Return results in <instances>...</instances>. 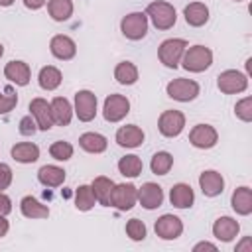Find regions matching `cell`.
Here are the masks:
<instances>
[{
	"mask_svg": "<svg viewBox=\"0 0 252 252\" xmlns=\"http://www.w3.org/2000/svg\"><path fill=\"white\" fill-rule=\"evenodd\" d=\"M146 16H148V22H152V24H154L158 30H161V32L173 28L175 22H177L175 8H173L169 2H163V0L150 2L148 8H146Z\"/></svg>",
	"mask_w": 252,
	"mask_h": 252,
	"instance_id": "obj_1",
	"label": "cell"
},
{
	"mask_svg": "<svg viewBox=\"0 0 252 252\" xmlns=\"http://www.w3.org/2000/svg\"><path fill=\"white\" fill-rule=\"evenodd\" d=\"M181 63H183V69L191 73H203L213 65V51L205 45H191L185 49Z\"/></svg>",
	"mask_w": 252,
	"mask_h": 252,
	"instance_id": "obj_2",
	"label": "cell"
},
{
	"mask_svg": "<svg viewBox=\"0 0 252 252\" xmlns=\"http://www.w3.org/2000/svg\"><path fill=\"white\" fill-rule=\"evenodd\" d=\"M148 24L150 22H148L146 12H130L120 20V32H122L124 37H128L132 41H138V39L146 37Z\"/></svg>",
	"mask_w": 252,
	"mask_h": 252,
	"instance_id": "obj_3",
	"label": "cell"
},
{
	"mask_svg": "<svg viewBox=\"0 0 252 252\" xmlns=\"http://www.w3.org/2000/svg\"><path fill=\"white\" fill-rule=\"evenodd\" d=\"M187 49V41L181 39V37H171V39H165L161 41L159 49H158V57L159 61L167 67V69H175L179 63H181V57Z\"/></svg>",
	"mask_w": 252,
	"mask_h": 252,
	"instance_id": "obj_4",
	"label": "cell"
},
{
	"mask_svg": "<svg viewBox=\"0 0 252 252\" xmlns=\"http://www.w3.org/2000/svg\"><path fill=\"white\" fill-rule=\"evenodd\" d=\"M199 91H201V89H199V83H197V81H193V79H183V77L169 81L167 87H165L167 96L173 98V100H179V102L195 100V98L199 96Z\"/></svg>",
	"mask_w": 252,
	"mask_h": 252,
	"instance_id": "obj_5",
	"label": "cell"
},
{
	"mask_svg": "<svg viewBox=\"0 0 252 252\" xmlns=\"http://www.w3.org/2000/svg\"><path fill=\"white\" fill-rule=\"evenodd\" d=\"M138 203V187L134 183H114L110 193V207L118 211H130Z\"/></svg>",
	"mask_w": 252,
	"mask_h": 252,
	"instance_id": "obj_6",
	"label": "cell"
},
{
	"mask_svg": "<svg viewBox=\"0 0 252 252\" xmlns=\"http://www.w3.org/2000/svg\"><path fill=\"white\" fill-rule=\"evenodd\" d=\"M217 87L220 93L224 94H236V93H244L248 87V77L236 69H226L222 73H219L217 77Z\"/></svg>",
	"mask_w": 252,
	"mask_h": 252,
	"instance_id": "obj_7",
	"label": "cell"
},
{
	"mask_svg": "<svg viewBox=\"0 0 252 252\" xmlns=\"http://www.w3.org/2000/svg\"><path fill=\"white\" fill-rule=\"evenodd\" d=\"M73 112L81 122H91L96 116V94L89 89L75 93V106Z\"/></svg>",
	"mask_w": 252,
	"mask_h": 252,
	"instance_id": "obj_8",
	"label": "cell"
},
{
	"mask_svg": "<svg viewBox=\"0 0 252 252\" xmlns=\"http://www.w3.org/2000/svg\"><path fill=\"white\" fill-rule=\"evenodd\" d=\"M185 128V114L179 110H163L158 118V130L165 138H175Z\"/></svg>",
	"mask_w": 252,
	"mask_h": 252,
	"instance_id": "obj_9",
	"label": "cell"
},
{
	"mask_svg": "<svg viewBox=\"0 0 252 252\" xmlns=\"http://www.w3.org/2000/svg\"><path fill=\"white\" fill-rule=\"evenodd\" d=\"M130 112V100L124 94H108L104 98L102 116L106 122H120Z\"/></svg>",
	"mask_w": 252,
	"mask_h": 252,
	"instance_id": "obj_10",
	"label": "cell"
},
{
	"mask_svg": "<svg viewBox=\"0 0 252 252\" xmlns=\"http://www.w3.org/2000/svg\"><path fill=\"white\" fill-rule=\"evenodd\" d=\"M189 142L199 150H211L219 142V132L211 124H197L189 132Z\"/></svg>",
	"mask_w": 252,
	"mask_h": 252,
	"instance_id": "obj_11",
	"label": "cell"
},
{
	"mask_svg": "<svg viewBox=\"0 0 252 252\" xmlns=\"http://www.w3.org/2000/svg\"><path fill=\"white\" fill-rule=\"evenodd\" d=\"M154 230L156 234L161 238V240H175L181 236L183 232V222L179 217L175 215H161L156 224H154Z\"/></svg>",
	"mask_w": 252,
	"mask_h": 252,
	"instance_id": "obj_12",
	"label": "cell"
},
{
	"mask_svg": "<svg viewBox=\"0 0 252 252\" xmlns=\"http://www.w3.org/2000/svg\"><path fill=\"white\" fill-rule=\"evenodd\" d=\"M138 203L148 209V211H154L158 207H161L163 203V189L158 185V183H144L142 187H138Z\"/></svg>",
	"mask_w": 252,
	"mask_h": 252,
	"instance_id": "obj_13",
	"label": "cell"
},
{
	"mask_svg": "<svg viewBox=\"0 0 252 252\" xmlns=\"http://www.w3.org/2000/svg\"><path fill=\"white\" fill-rule=\"evenodd\" d=\"M30 114L35 118V122H37V128L39 130H51L53 128V116H51V104L45 100V98H41V96H37V98H32V102H30Z\"/></svg>",
	"mask_w": 252,
	"mask_h": 252,
	"instance_id": "obj_14",
	"label": "cell"
},
{
	"mask_svg": "<svg viewBox=\"0 0 252 252\" xmlns=\"http://www.w3.org/2000/svg\"><path fill=\"white\" fill-rule=\"evenodd\" d=\"M49 51H51L53 57H57V59H61V61H69V59H73L75 53H77V43H75L69 35L59 33V35H53V37H51V41H49Z\"/></svg>",
	"mask_w": 252,
	"mask_h": 252,
	"instance_id": "obj_15",
	"label": "cell"
},
{
	"mask_svg": "<svg viewBox=\"0 0 252 252\" xmlns=\"http://www.w3.org/2000/svg\"><path fill=\"white\" fill-rule=\"evenodd\" d=\"M116 144L120 148H140L144 144V130L136 124H126L116 130Z\"/></svg>",
	"mask_w": 252,
	"mask_h": 252,
	"instance_id": "obj_16",
	"label": "cell"
},
{
	"mask_svg": "<svg viewBox=\"0 0 252 252\" xmlns=\"http://www.w3.org/2000/svg\"><path fill=\"white\" fill-rule=\"evenodd\" d=\"M199 187L205 197H217L224 191V177L215 169H207L199 175Z\"/></svg>",
	"mask_w": 252,
	"mask_h": 252,
	"instance_id": "obj_17",
	"label": "cell"
},
{
	"mask_svg": "<svg viewBox=\"0 0 252 252\" xmlns=\"http://www.w3.org/2000/svg\"><path fill=\"white\" fill-rule=\"evenodd\" d=\"M240 232V224L236 219L232 217H219L213 224V236L220 242H230L238 236Z\"/></svg>",
	"mask_w": 252,
	"mask_h": 252,
	"instance_id": "obj_18",
	"label": "cell"
},
{
	"mask_svg": "<svg viewBox=\"0 0 252 252\" xmlns=\"http://www.w3.org/2000/svg\"><path fill=\"white\" fill-rule=\"evenodd\" d=\"M4 77L10 81V83H14V85H18V87H26L28 83H30V79H32V69H30V65L26 63V61H10V63H6V67H4Z\"/></svg>",
	"mask_w": 252,
	"mask_h": 252,
	"instance_id": "obj_19",
	"label": "cell"
},
{
	"mask_svg": "<svg viewBox=\"0 0 252 252\" xmlns=\"http://www.w3.org/2000/svg\"><path fill=\"white\" fill-rule=\"evenodd\" d=\"M230 205H232V211L240 217H248L252 213V189L242 185V187H236L232 197H230Z\"/></svg>",
	"mask_w": 252,
	"mask_h": 252,
	"instance_id": "obj_20",
	"label": "cell"
},
{
	"mask_svg": "<svg viewBox=\"0 0 252 252\" xmlns=\"http://www.w3.org/2000/svg\"><path fill=\"white\" fill-rule=\"evenodd\" d=\"M169 201L175 209H189L195 203V193L187 183H175L169 191Z\"/></svg>",
	"mask_w": 252,
	"mask_h": 252,
	"instance_id": "obj_21",
	"label": "cell"
},
{
	"mask_svg": "<svg viewBox=\"0 0 252 252\" xmlns=\"http://www.w3.org/2000/svg\"><path fill=\"white\" fill-rule=\"evenodd\" d=\"M51 116H53V124L57 126H69L71 118H73V106L65 96H55L51 102Z\"/></svg>",
	"mask_w": 252,
	"mask_h": 252,
	"instance_id": "obj_22",
	"label": "cell"
},
{
	"mask_svg": "<svg viewBox=\"0 0 252 252\" xmlns=\"http://www.w3.org/2000/svg\"><path fill=\"white\" fill-rule=\"evenodd\" d=\"M183 16H185V22L191 28H201L209 22V8L203 2H191V4L185 6Z\"/></svg>",
	"mask_w": 252,
	"mask_h": 252,
	"instance_id": "obj_23",
	"label": "cell"
},
{
	"mask_svg": "<svg viewBox=\"0 0 252 252\" xmlns=\"http://www.w3.org/2000/svg\"><path fill=\"white\" fill-rule=\"evenodd\" d=\"M20 211L26 219H47L49 217V207L32 195H26L20 201Z\"/></svg>",
	"mask_w": 252,
	"mask_h": 252,
	"instance_id": "obj_24",
	"label": "cell"
},
{
	"mask_svg": "<svg viewBox=\"0 0 252 252\" xmlns=\"http://www.w3.org/2000/svg\"><path fill=\"white\" fill-rule=\"evenodd\" d=\"M10 154L20 163H33L39 158V148L35 144H32V142H18V144L12 146Z\"/></svg>",
	"mask_w": 252,
	"mask_h": 252,
	"instance_id": "obj_25",
	"label": "cell"
},
{
	"mask_svg": "<svg viewBox=\"0 0 252 252\" xmlns=\"http://www.w3.org/2000/svg\"><path fill=\"white\" fill-rule=\"evenodd\" d=\"M79 146L89 154H102L108 146V140L98 132H85L79 136Z\"/></svg>",
	"mask_w": 252,
	"mask_h": 252,
	"instance_id": "obj_26",
	"label": "cell"
},
{
	"mask_svg": "<svg viewBox=\"0 0 252 252\" xmlns=\"http://www.w3.org/2000/svg\"><path fill=\"white\" fill-rule=\"evenodd\" d=\"M37 179L45 187H59L65 181V169L59 165H43L37 171Z\"/></svg>",
	"mask_w": 252,
	"mask_h": 252,
	"instance_id": "obj_27",
	"label": "cell"
},
{
	"mask_svg": "<svg viewBox=\"0 0 252 252\" xmlns=\"http://www.w3.org/2000/svg\"><path fill=\"white\" fill-rule=\"evenodd\" d=\"M112 187H114V181L110 177H104V175H98L93 179L91 183V189L96 197V201L104 207H110V193H112Z\"/></svg>",
	"mask_w": 252,
	"mask_h": 252,
	"instance_id": "obj_28",
	"label": "cell"
},
{
	"mask_svg": "<svg viewBox=\"0 0 252 252\" xmlns=\"http://www.w3.org/2000/svg\"><path fill=\"white\" fill-rule=\"evenodd\" d=\"M63 81V75L57 67L53 65H45L39 69V75H37V83L43 91H55Z\"/></svg>",
	"mask_w": 252,
	"mask_h": 252,
	"instance_id": "obj_29",
	"label": "cell"
},
{
	"mask_svg": "<svg viewBox=\"0 0 252 252\" xmlns=\"http://www.w3.org/2000/svg\"><path fill=\"white\" fill-rule=\"evenodd\" d=\"M47 12H49L51 20L67 22L73 16V2L71 0H49L47 2Z\"/></svg>",
	"mask_w": 252,
	"mask_h": 252,
	"instance_id": "obj_30",
	"label": "cell"
},
{
	"mask_svg": "<svg viewBox=\"0 0 252 252\" xmlns=\"http://www.w3.org/2000/svg\"><path fill=\"white\" fill-rule=\"evenodd\" d=\"M114 79L120 83V85H134L138 81V67L132 63V61H120L116 67H114Z\"/></svg>",
	"mask_w": 252,
	"mask_h": 252,
	"instance_id": "obj_31",
	"label": "cell"
},
{
	"mask_svg": "<svg viewBox=\"0 0 252 252\" xmlns=\"http://www.w3.org/2000/svg\"><path fill=\"white\" fill-rule=\"evenodd\" d=\"M142 169H144V163H142V159H140L138 156H134V154L124 156V158H120V161H118V171H120V175H124V177H138V175L142 173Z\"/></svg>",
	"mask_w": 252,
	"mask_h": 252,
	"instance_id": "obj_32",
	"label": "cell"
},
{
	"mask_svg": "<svg viewBox=\"0 0 252 252\" xmlns=\"http://www.w3.org/2000/svg\"><path fill=\"white\" fill-rule=\"evenodd\" d=\"M173 167V156L169 152H156L152 161H150V169L154 175H167L169 169Z\"/></svg>",
	"mask_w": 252,
	"mask_h": 252,
	"instance_id": "obj_33",
	"label": "cell"
},
{
	"mask_svg": "<svg viewBox=\"0 0 252 252\" xmlns=\"http://www.w3.org/2000/svg\"><path fill=\"white\" fill-rule=\"evenodd\" d=\"M94 203H96V197H94L91 185H79L77 191H75V207L79 211L87 213L94 207Z\"/></svg>",
	"mask_w": 252,
	"mask_h": 252,
	"instance_id": "obj_34",
	"label": "cell"
},
{
	"mask_svg": "<svg viewBox=\"0 0 252 252\" xmlns=\"http://www.w3.org/2000/svg\"><path fill=\"white\" fill-rule=\"evenodd\" d=\"M49 156L57 161H67L73 158V146L69 142H63V140H57L49 146Z\"/></svg>",
	"mask_w": 252,
	"mask_h": 252,
	"instance_id": "obj_35",
	"label": "cell"
},
{
	"mask_svg": "<svg viewBox=\"0 0 252 252\" xmlns=\"http://www.w3.org/2000/svg\"><path fill=\"white\" fill-rule=\"evenodd\" d=\"M146 232H148V228H146L144 220H140V219H130V220L126 222V234H128L130 240L140 242V240L146 238Z\"/></svg>",
	"mask_w": 252,
	"mask_h": 252,
	"instance_id": "obj_36",
	"label": "cell"
},
{
	"mask_svg": "<svg viewBox=\"0 0 252 252\" xmlns=\"http://www.w3.org/2000/svg\"><path fill=\"white\" fill-rule=\"evenodd\" d=\"M16 104H18V94H16V91L12 87H8L4 91V94H0V114L12 112L16 108Z\"/></svg>",
	"mask_w": 252,
	"mask_h": 252,
	"instance_id": "obj_37",
	"label": "cell"
},
{
	"mask_svg": "<svg viewBox=\"0 0 252 252\" xmlns=\"http://www.w3.org/2000/svg\"><path fill=\"white\" fill-rule=\"evenodd\" d=\"M234 114L242 122H250L252 120V96H244L242 100H238L234 106Z\"/></svg>",
	"mask_w": 252,
	"mask_h": 252,
	"instance_id": "obj_38",
	"label": "cell"
},
{
	"mask_svg": "<svg viewBox=\"0 0 252 252\" xmlns=\"http://www.w3.org/2000/svg\"><path fill=\"white\" fill-rule=\"evenodd\" d=\"M37 130H39L37 128V122H35V118L32 114H28V116H24L20 120V134L22 136H33Z\"/></svg>",
	"mask_w": 252,
	"mask_h": 252,
	"instance_id": "obj_39",
	"label": "cell"
},
{
	"mask_svg": "<svg viewBox=\"0 0 252 252\" xmlns=\"http://www.w3.org/2000/svg\"><path fill=\"white\" fill-rule=\"evenodd\" d=\"M12 183V167L4 161H0V191L8 189Z\"/></svg>",
	"mask_w": 252,
	"mask_h": 252,
	"instance_id": "obj_40",
	"label": "cell"
},
{
	"mask_svg": "<svg viewBox=\"0 0 252 252\" xmlns=\"http://www.w3.org/2000/svg\"><path fill=\"white\" fill-rule=\"evenodd\" d=\"M12 211V199L4 193V191H0V215H8Z\"/></svg>",
	"mask_w": 252,
	"mask_h": 252,
	"instance_id": "obj_41",
	"label": "cell"
},
{
	"mask_svg": "<svg viewBox=\"0 0 252 252\" xmlns=\"http://www.w3.org/2000/svg\"><path fill=\"white\" fill-rule=\"evenodd\" d=\"M234 250H236V252H252V238H250V236H244V238L236 244Z\"/></svg>",
	"mask_w": 252,
	"mask_h": 252,
	"instance_id": "obj_42",
	"label": "cell"
},
{
	"mask_svg": "<svg viewBox=\"0 0 252 252\" xmlns=\"http://www.w3.org/2000/svg\"><path fill=\"white\" fill-rule=\"evenodd\" d=\"M203 250H211V252H217V244H213V242H197L195 246H193V252H203Z\"/></svg>",
	"mask_w": 252,
	"mask_h": 252,
	"instance_id": "obj_43",
	"label": "cell"
},
{
	"mask_svg": "<svg viewBox=\"0 0 252 252\" xmlns=\"http://www.w3.org/2000/svg\"><path fill=\"white\" fill-rule=\"evenodd\" d=\"M45 4V0H24V6L28 10H39Z\"/></svg>",
	"mask_w": 252,
	"mask_h": 252,
	"instance_id": "obj_44",
	"label": "cell"
},
{
	"mask_svg": "<svg viewBox=\"0 0 252 252\" xmlns=\"http://www.w3.org/2000/svg\"><path fill=\"white\" fill-rule=\"evenodd\" d=\"M8 228H10V222L6 220V217H4V215H0V238L8 234Z\"/></svg>",
	"mask_w": 252,
	"mask_h": 252,
	"instance_id": "obj_45",
	"label": "cell"
},
{
	"mask_svg": "<svg viewBox=\"0 0 252 252\" xmlns=\"http://www.w3.org/2000/svg\"><path fill=\"white\" fill-rule=\"evenodd\" d=\"M12 4H14V0H0V8H8Z\"/></svg>",
	"mask_w": 252,
	"mask_h": 252,
	"instance_id": "obj_46",
	"label": "cell"
},
{
	"mask_svg": "<svg viewBox=\"0 0 252 252\" xmlns=\"http://www.w3.org/2000/svg\"><path fill=\"white\" fill-rule=\"evenodd\" d=\"M2 55H4V45L0 43V57H2Z\"/></svg>",
	"mask_w": 252,
	"mask_h": 252,
	"instance_id": "obj_47",
	"label": "cell"
},
{
	"mask_svg": "<svg viewBox=\"0 0 252 252\" xmlns=\"http://www.w3.org/2000/svg\"><path fill=\"white\" fill-rule=\"evenodd\" d=\"M234 2H242V0H234Z\"/></svg>",
	"mask_w": 252,
	"mask_h": 252,
	"instance_id": "obj_48",
	"label": "cell"
}]
</instances>
